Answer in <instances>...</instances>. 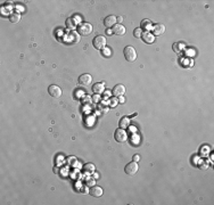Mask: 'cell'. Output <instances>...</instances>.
<instances>
[{"mask_svg":"<svg viewBox=\"0 0 214 205\" xmlns=\"http://www.w3.org/2000/svg\"><path fill=\"white\" fill-rule=\"evenodd\" d=\"M129 124H130V120L128 119V117H122V119H121V121H120L121 129H125V128H128Z\"/></svg>","mask_w":214,"mask_h":205,"instance_id":"cell-19","label":"cell"},{"mask_svg":"<svg viewBox=\"0 0 214 205\" xmlns=\"http://www.w3.org/2000/svg\"><path fill=\"white\" fill-rule=\"evenodd\" d=\"M123 55L124 57H125V59L128 62H130V63H132V62H134L137 59V51H136V49L133 47H131V46H128V47L124 48Z\"/></svg>","mask_w":214,"mask_h":205,"instance_id":"cell-1","label":"cell"},{"mask_svg":"<svg viewBox=\"0 0 214 205\" xmlns=\"http://www.w3.org/2000/svg\"><path fill=\"white\" fill-rule=\"evenodd\" d=\"M113 33L116 34V36H123L125 34V28H124L122 24H115L113 26Z\"/></svg>","mask_w":214,"mask_h":205,"instance_id":"cell-12","label":"cell"},{"mask_svg":"<svg viewBox=\"0 0 214 205\" xmlns=\"http://www.w3.org/2000/svg\"><path fill=\"white\" fill-rule=\"evenodd\" d=\"M94 101H98V100H99V96H98L97 94H96V96L94 97Z\"/></svg>","mask_w":214,"mask_h":205,"instance_id":"cell-27","label":"cell"},{"mask_svg":"<svg viewBox=\"0 0 214 205\" xmlns=\"http://www.w3.org/2000/svg\"><path fill=\"white\" fill-rule=\"evenodd\" d=\"M76 22L78 21H74V18H71V17L67 18V19H66V26L71 30H74L76 26Z\"/></svg>","mask_w":214,"mask_h":205,"instance_id":"cell-17","label":"cell"},{"mask_svg":"<svg viewBox=\"0 0 214 205\" xmlns=\"http://www.w3.org/2000/svg\"><path fill=\"white\" fill-rule=\"evenodd\" d=\"M104 89H105V83L104 82H99V83H96L92 86V91H94V94H102L104 92Z\"/></svg>","mask_w":214,"mask_h":205,"instance_id":"cell-15","label":"cell"},{"mask_svg":"<svg viewBox=\"0 0 214 205\" xmlns=\"http://www.w3.org/2000/svg\"><path fill=\"white\" fill-rule=\"evenodd\" d=\"M141 38H142V40L145 41L146 43H153L154 41H155V36L153 34V33H150V32H142V36H141Z\"/></svg>","mask_w":214,"mask_h":205,"instance_id":"cell-13","label":"cell"},{"mask_svg":"<svg viewBox=\"0 0 214 205\" xmlns=\"http://www.w3.org/2000/svg\"><path fill=\"white\" fill-rule=\"evenodd\" d=\"M115 24H116V17L114 15H109V16H107V17L104 19V25H105L107 29L113 28Z\"/></svg>","mask_w":214,"mask_h":205,"instance_id":"cell-9","label":"cell"},{"mask_svg":"<svg viewBox=\"0 0 214 205\" xmlns=\"http://www.w3.org/2000/svg\"><path fill=\"white\" fill-rule=\"evenodd\" d=\"M140 25H141V30H146V32L147 31L149 32V30L153 29V22L150 19H142Z\"/></svg>","mask_w":214,"mask_h":205,"instance_id":"cell-16","label":"cell"},{"mask_svg":"<svg viewBox=\"0 0 214 205\" xmlns=\"http://www.w3.org/2000/svg\"><path fill=\"white\" fill-rule=\"evenodd\" d=\"M112 94L115 96V97H121L125 94V87L123 84H116L114 88H113Z\"/></svg>","mask_w":214,"mask_h":205,"instance_id":"cell-8","label":"cell"},{"mask_svg":"<svg viewBox=\"0 0 214 205\" xmlns=\"http://www.w3.org/2000/svg\"><path fill=\"white\" fill-rule=\"evenodd\" d=\"M133 36H136V38H141L142 36V30L139 28V29H136L134 30V32H133Z\"/></svg>","mask_w":214,"mask_h":205,"instance_id":"cell-21","label":"cell"},{"mask_svg":"<svg viewBox=\"0 0 214 205\" xmlns=\"http://www.w3.org/2000/svg\"><path fill=\"white\" fill-rule=\"evenodd\" d=\"M103 54L105 55V56H107V57H109L112 53H111V50H109L108 48H105V49H104V51H103Z\"/></svg>","mask_w":214,"mask_h":205,"instance_id":"cell-22","label":"cell"},{"mask_svg":"<svg viewBox=\"0 0 214 205\" xmlns=\"http://www.w3.org/2000/svg\"><path fill=\"white\" fill-rule=\"evenodd\" d=\"M48 92H49V95H50L51 97L54 98H58L62 96V89L58 86H56V84H51L48 88Z\"/></svg>","mask_w":214,"mask_h":205,"instance_id":"cell-6","label":"cell"},{"mask_svg":"<svg viewBox=\"0 0 214 205\" xmlns=\"http://www.w3.org/2000/svg\"><path fill=\"white\" fill-rule=\"evenodd\" d=\"M165 32V26L163 24H156L153 26V34L154 36H162Z\"/></svg>","mask_w":214,"mask_h":205,"instance_id":"cell-11","label":"cell"},{"mask_svg":"<svg viewBox=\"0 0 214 205\" xmlns=\"http://www.w3.org/2000/svg\"><path fill=\"white\" fill-rule=\"evenodd\" d=\"M83 169H84V171H86V172L92 173L94 171V165L92 164V163H87V164L83 166Z\"/></svg>","mask_w":214,"mask_h":205,"instance_id":"cell-20","label":"cell"},{"mask_svg":"<svg viewBox=\"0 0 214 205\" xmlns=\"http://www.w3.org/2000/svg\"><path fill=\"white\" fill-rule=\"evenodd\" d=\"M78 33L81 34V36H89V34L92 33V25L90 23H82V24L79 25Z\"/></svg>","mask_w":214,"mask_h":205,"instance_id":"cell-3","label":"cell"},{"mask_svg":"<svg viewBox=\"0 0 214 205\" xmlns=\"http://www.w3.org/2000/svg\"><path fill=\"white\" fill-rule=\"evenodd\" d=\"M120 103H121V104H123V103H124V98H123V96H121V97H120Z\"/></svg>","mask_w":214,"mask_h":205,"instance_id":"cell-28","label":"cell"},{"mask_svg":"<svg viewBox=\"0 0 214 205\" xmlns=\"http://www.w3.org/2000/svg\"><path fill=\"white\" fill-rule=\"evenodd\" d=\"M114 138L116 139V141H119V143H124V141H127L128 139V135L125 132V130L123 129H117L114 133Z\"/></svg>","mask_w":214,"mask_h":205,"instance_id":"cell-5","label":"cell"},{"mask_svg":"<svg viewBox=\"0 0 214 205\" xmlns=\"http://www.w3.org/2000/svg\"><path fill=\"white\" fill-rule=\"evenodd\" d=\"M138 170H139V166H138V164H137V162L132 161L131 163L127 164L124 171H125V173H127L128 176H134L136 173L138 172Z\"/></svg>","mask_w":214,"mask_h":205,"instance_id":"cell-4","label":"cell"},{"mask_svg":"<svg viewBox=\"0 0 214 205\" xmlns=\"http://www.w3.org/2000/svg\"><path fill=\"white\" fill-rule=\"evenodd\" d=\"M67 39L71 43H76L80 40V34L75 31H71V33H69V36H67Z\"/></svg>","mask_w":214,"mask_h":205,"instance_id":"cell-14","label":"cell"},{"mask_svg":"<svg viewBox=\"0 0 214 205\" xmlns=\"http://www.w3.org/2000/svg\"><path fill=\"white\" fill-rule=\"evenodd\" d=\"M19 19H21V15L19 14L11 13V14L9 15V21H10L11 23H17V22H19Z\"/></svg>","mask_w":214,"mask_h":205,"instance_id":"cell-18","label":"cell"},{"mask_svg":"<svg viewBox=\"0 0 214 205\" xmlns=\"http://www.w3.org/2000/svg\"><path fill=\"white\" fill-rule=\"evenodd\" d=\"M104 96H105V97H109V96H111V92H109L108 90H107V91H105V94H104Z\"/></svg>","mask_w":214,"mask_h":205,"instance_id":"cell-26","label":"cell"},{"mask_svg":"<svg viewBox=\"0 0 214 205\" xmlns=\"http://www.w3.org/2000/svg\"><path fill=\"white\" fill-rule=\"evenodd\" d=\"M116 22H119V24H121V23L123 22V17H122V16H119V17H116Z\"/></svg>","mask_w":214,"mask_h":205,"instance_id":"cell-24","label":"cell"},{"mask_svg":"<svg viewBox=\"0 0 214 205\" xmlns=\"http://www.w3.org/2000/svg\"><path fill=\"white\" fill-rule=\"evenodd\" d=\"M106 38L104 36H94V39L92 40V45L96 49H104L106 47Z\"/></svg>","mask_w":214,"mask_h":205,"instance_id":"cell-2","label":"cell"},{"mask_svg":"<svg viewBox=\"0 0 214 205\" xmlns=\"http://www.w3.org/2000/svg\"><path fill=\"white\" fill-rule=\"evenodd\" d=\"M91 82H92V76L89 73H84L79 78V83L81 86H89Z\"/></svg>","mask_w":214,"mask_h":205,"instance_id":"cell-7","label":"cell"},{"mask_svg":"<svg viewBox=\"0 0 214 205\" xmlns=\"http://www.w3.org/2000/svg\"><path fill=\"white\" fill-rule=\"evenodd\" d=\"M111 103H112V104H111V106H115V104H117L119 101L116 100V99H112V100H111Z\"/></svg>","mask_w":214,"mask_h":205,"instance_id":"cell-25","label":"cell"},{"mask_svg":"<svg viewBox=\"0 0 214 205\" xmlns=\"http://www.w3.org/2000/svg\"><path fill=\"white\" fill-rule=\"evenodd\" d=\"M139 160H140V156H139L138 154L134 155V156H133V161H134V162H138Z\"/></svg>","mask_w":214,"mask_h":205,"instance_id":"cell-23","label":"cell"},{"mask_svg":"<svg viewBox=\"0 0 214 205\" xmlns=\"http://www.w3.org/2000/svg\"><path fill=\"white\" fill-rule=\"evenodd\" d=\"M103 188L99 187V186H94V187H91V189L89 190V194L91 196H94V197H100L103 195Z\"/></svg>","mask_w":214,"mask_h":205,"instance_id":"cell-10","label":"cell"}]
</instances>
